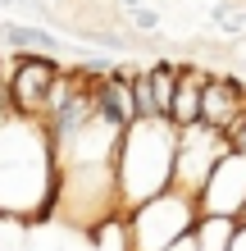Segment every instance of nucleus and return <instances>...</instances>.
<instances>
[{"label":"nucleus","instance_id":"423d86ee","mask_svg":"<svg viewBox=\"0 0 246 251\" xmlns=\"http://www.w3.org/2000/svg\"><path fill=\"white\" fill-rule=\"evenodd\" d=\"M196 205L205 215H242V205H246V151H228L210 169Z\"/></svg>","mask_w":246,"mask_h":251},{"label":"nucleus","instance_id":"9d476101","mask_svg":"<svg viewBox=\"0 0 246 251\" xmlns=\"http://www.w3.org/2000/svg\"><path fill=\"white\" fill-rule=\"evenodd\" d=\"M210 73H201L196 64H178V92H173V105H169V124L173 128H187L201 119V87H205Z\"/></svg>","mask_w":246,"mask_h":251},{"label":"nucleus","instance_id":"a211bd4d","mask_svg":"<svg viewBox=\"0 0 246 251\" xmlns=\"http://www.w3.org/2000/svg\"><path fill=\"white\" fill-rule=\"evenodd\" d=\"M164 251H196V242H192V233H187V238H178V242H169Z\"/></svg>","mask_w":246,"mask_h":251},{"label":"nucleus","instance_id":"ddd939ff","mask_svg":"<svg viewBox=\"0 0 246 251\" xmlns=\"http://www.w3.org/2000/svg\"><path fill=\"white\" fill-rule=\"evenodd\" d=\"M146 82H151V96H155V114L169 119L173 92H178V64H151L146 69Z\"/></svg>","mask_w":246,"mask_h":251},{"label":"nucleus","instance_id":"20e7f679","mask_svg":"<svg viewBox=\"0 0 246 251\" xmlns=\"http://www.w3.org/2000/svg\"><path fill=\"white\" fill-rule=\"evenodd\" d=\"M68 73H60L55 55H9L5 60V92H9V114L41 119L60 100Z\"/></svg>","mask_w":246,"mask_h":251},{"label":"nucleus","instance_id":"39448f33","mask_svg":"<svg viewBox=\"0 0 246 251\" xmlns=\"http://www.w3.org/2000/svg\"><path fill=\"white\" fill-rule=\"evenodd\" d=\"M228 151H233V146H228V137H224L219 128L201 124V119L187 124V128H178V151H173V187L201 197V187H205L210 169L219 165Z\"/></svg>","mask_w":246,"mask_h":251},{"label":"nucleus","instance_id":"dca6fc26","mask_svg":"<svg viewBox=\"0 0 246 251\" xmlns=\"http://www.w3.org/2000/svg\"><path fill=\"white\" fill-rule=\"evenodd\" d=\"M128 14H133V27H141V32H155L160 27V9L155 5H133Z\"/></svg>","mask_w":246,"mask_h":251},{"label":"nucleus","instance_id":"1a4fd4ad","mask_svg":"<svg viewBox=\"0 0 246 251\" xmlns=\"http://www.w3.org/2000/svg\"><path fill=\"white\" fill-rule=\"evenodd\" d=\"M0 46L5 55H55L60 37L41 23H0Z\"/></svg>","mask_w":246,"mask_h":251},{"label":"nucleus","instance_id":"0eeeda50","mask_svg":"<svg viewBox=\"0 0 246 251\" xmlns=\"http://www.w3.org/2000/svg\"><path fill=\"white\" fill-rule=\"evenodd\" d=\"M91 110L96 119H105L110 128H133L141 114H137V100H133V73H105V78H91Z\"/></svg>","mask_w":246,"mask_h":251},{"label":"nucleus","instance_id":"7ed1b4c3","mask_svg":"<svg viewBox=\"0 0 246 251\" xmlns=\"http://www.w3.org/2000/svg\"><path fill=\"white\" fill-rule=\"evenodd\" d=\"M123 215H128V228H133V251H164L169 242L192 233V224L201 219V205H196L192 192L169 187V192L133 205Z\"/></svg>","mask_w":246,"mask_h":251},{"label":"nucleus","instance_id":"4468645a","mask_svg":"<svg viewBox=\"0 0 246 251\" xmlns=\"http://www.w3.org/2000/svg\"><path fill=\"white\" fill-rule=\"evenodd\" d=\"M210 19H214V27H224V32H246V9L242 5H228L224 0V5H214Z\"/></svg>","mask_w":246,"mask_h":251},{"label":"nucleus","instance_id":"6ab92c4d","mask_svg":"<svg viewBox=\"0 0 246 251\" xmlns=\"http://www.w3.org/2000/svg\"><path fill=\"white\" fill-rule=\"evenodd\" d=\"M228 251H246V224L237 228V238H233V247H228Z\"/></svg>","mask_w":246,"mask_h":251},{"label":"nucleus","instance_id":"6e6552de","mask_svg":"<svg viewBox=\"0 0 246 251\" xmlns=\"http://www.w3.org/2000/svg\"><path fill=\"white\" fill-rule=\"evenodd\" d=\"M242 110H246V87L237 78H205V87H201V124L224 132Z\"/></svg>","mask_w":246,"mask_h":251},{"label":"nucleus","instance_id":"aec40b11","mask_svg":"<svg viewBox=\"0 0 246 251\" xmlns=\"http://www.w3.org/2000/svg\"><path fill=\"white\" fill-rule=\"evenodd\" d=\"M237 219H242V224H246V205H242V215H237Z\"/></svg>","mask_w":246,"mask_h":251},{"label":"nucleus","instance_id":"f3484780","mask_svg":"<svg viewBox=\"0 0 246 251\" xmlns=\"http://www.w3.org/2000/svg\"><path fill=\"white\" fill-rule=\"evenodd\" d=\"M9 114V92H5V60H0V119Z\"/></svg>","mask_w":246,"mask_h":251},{"label":"nucleus","instance_id":"f03ea898","mask_svg":"<svg viewBox=\"0 0 246 251\" xmlns=\"http://www.w3.org/2000/svg\"><path fill=\"white\" fill-rule=\"evenodd\" d=\"M173 151H178V128L169 119H137L133 128H123L119 151H114V178H119L123 210L173 187Z\"/></svg>","mask_w":246,"mask_h":251},{"label":"nucleus","instance_id":"9b49d317","mask_svg":"<svg viewBox=\"0 0 246 251\" xmlns=\"http://www.w3.org/2000/svg\"><path fill=\"white\" fill-rule=\"evenodd\" d=\"M237 228H242L237 215H205L201 210V219L192 224V242H196V251H228Z\"/></svg>","mask_w":246,"mask_h":251},{"label":"nucleus","instance_id":"2eb2a0df","mask_svg":"<svg viewBox=\"0 0 246 251\" xmlns=\"http://www.w3.org/2000/svg\"><path fill=\"white\" fill-rule=\"evenodd\" d=\"M133 100H137V114H141V119H160V114H155V96H151L146 73H133Z\"/></svg>","mask_w":246,"mask_h":251},{"label":"nucleus","instance_id":"f257e3e1","mask_svg":"<svg viewBox=\"0 0 246 251\" xmlns=\"http://www.w3.org/2000/svg\"><path fill=\"white\" fill-rule=\"evenodd\" d=\"M0 210L46 224L60 210V165L41 119H0Z\"/></svg>","mask_w":246,"mask_h":251},{"label":"nucleus","instance_id":"f8f14e48","mask_svg":"<svg viewBox=\"0 0 246 251\" xmlns=\"http://www.w3.org/2000/svg\"><path fill=\"white\" fill-rule=\"evenodd\" d=\"M91 247L96 251H133V228H128V215L114 210L105 219L91 224Z\"/></svg>","mask_w":246,"mask_h":251}]
</instances>
